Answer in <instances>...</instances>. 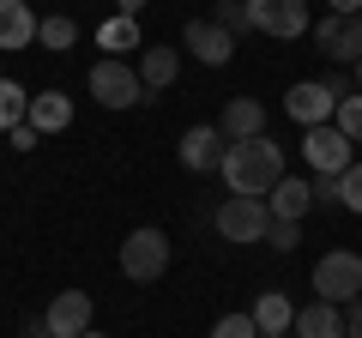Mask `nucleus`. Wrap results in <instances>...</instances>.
<instances>
[{
    "label": "nucleus",
    "instance_id": "nucleus-1",
    "mask_svg": "<svg viewBox=\"0 0 362 338\" xmlns=\"http://www.w3.org/2000/svg\"><path fill=\"white\" fill-rule=\"evenodd\" d=\"M218 175L230 182V194H247V199H266L272 187L284 182V151H278V139H242V145H230L223 151V163H218Z\"/></svg>",
    "mask_w": 362,
    "mask_h": 338
},
{
    "label": "nucleus",
    "instance_id": "nucleus-2",
    "mask_svg": "<svg viewBox=\"0 0 362 338\" xmlns=\"http://www.w3.org/2000/svg\"><path fill=\"white\" fill-rule=\"evenodd\" d=\"M314 290H320V302H338V308L362 302V254L356 247L320 254V260H314Z\"/></svg>",
    "mask_w": 362,
    "mask_h": 338
},
{
    "label": "nucleus",
    "instance_id": "nucleus-3",
    "mask_svg": "<svg viewBox=\"0 0 362 338\" xmlns=\"http://www.w3.org/2000/svg\"><path fill=\"white\" fill-rule=\"evenodd\" d=\"M85 85H90V97H97L103 109H133V103H151V91H145V78H139V66H133V61H109V54H103V61L90 66V78H85Z\"/></svg>",
    "mask_w": 362,
    "mask_h": 338
},
{
    "label": "nucleus",
    "instance_id": "nucleus-4",
    "mask_svg": "<svg viewBox=\"0 0 362 338\" xmlns=\"http://www.w3.org/2000/svg\"><path fill=\"white\" fill-rule=\"evenodd\" d=\"M121 272H127L133 284H157V278L169 272V235L157 230V223H139V230L121 242Z\"/></svg>",
    "mask_w": 362,
    "mask_h": 338
},
{
    "label": "nucleus",
    "instance_id": "nucleus-5",
    "mask_svg": "<svg viewBox=\"0 0 362 338\" xmlns=\"http://www.w3.org/2000/svg\"><path fill=\"white\" fill-rule=\"evenodd\" d=\"M302 157H308L314 175H332V182H338V175L356 163V145H350L344 133L326 121V127H308V133H302Z\"/></svg>",
    "mask_w": 362,
    "mask_h": 338
},
{
    "label": "nucleus",
    "instance_id": "nucleus-6",
    "mask_svg": "<svg viewBox=\"0 0 362 338\" xmlns=\"http://www.w3.org/2000/svg\"><path fill=\"white\" fill-rule=\"evenodd\" d=\"M266 230H272V211H266V199L230 194V199L218 206V235H223V242H266Z\"/></svg>",
    "mask_w": 362,
    "mask_h": 338
},
{
    "label": "nucleus",
    "instance_id": "nucleus-7",
    "mask_svg": "<svg viewBox=\"0 0 362 338\" xmlns=\"http://www.w3.org/2000/svg\"><path fill=\"white\" fill-rule=\"evenodd\" d=\"M247 18H254V30H266L278 42L308 37V0H247Z\"/></svg>",
    "mask_w": 362,
    "mask_h": 338
},
{
    "label": "nucleus",
    "instance_id": "nucleus-8",
    "mask_svg": "<svg viewBox=\"0 0 362 338\" xmlns=\"http://www.w3.org/2000/svg\"><path fill=\"white\" fill-rule=\"evenodd\" d=\"M223 151H230V139H223L218 121H199V127L181 133V169H194V175H218Z\"/></svg>",
    "mask_w": 362,
    "mask_h": 338
},
{
    "label": "nucleus",
    "instance_id": "nucleus-9",
    "mask_svg": "<svg viewBox=\"0 0 362 338\" xmlns=\"http://www.w3.org/2000/svg\"><path fill=\"white\" fill-rule=\"evenodd\" d=\"M284 115L302 121V127H326V121L338 115V97L326 91V78H302V85L284 91Z\"/></svg>",
    "mask_w": 362,
    "mask_h": 338
},
{
    "label": "nucleus",
    "instance_id": "nucleus-10",
    "mask_svg": "<svg viewBox=\"0 0 362 338\" xmlns=\"http://www.w3.org/2000/svg\"><path fill=\"white\" fill-rule=\"evenodd\" d=\"M181 49L194 54L199 66H230L235 37H230L223 25H211V18H187V25H181Z\"/></svg>",
    "mask_w": 362,
    "mask_h": 338
},
{
    "label": "nucleus",
    "instance_id": "nucleus-11",
    "mask_svg": "<svg viewBox=\"0 0 362 338\" xmlns=\"http://www.w3.org/2000/svg\"><path fill=\"white\" fill-rule=\"evenodd\" d=\"M314 42H320V54H326V61H344V66H356V61H362V18L326 13L320 25H314Z\"/></svg>",
    "mask_w": 362,
    "mask_h": 338
},
{
    "label": "nucleus",
    "instance_id": "nucleus-12",
    "mask_svg": "<svg viewBox=\"0 0 362 338\" xmlns=\"http://www.w3.org/2000/svg\"><path fill=\"white\" fill-rule=\"evenodd\" d=\"M90 296L85 290H61V296L49 302V314H42V326H49V332H61V338H78V332H90Z\"/></svg>",
    "mask_w": 362,
    "mask_h": 338
},
{
    "label": "nucleus",
    "instance_id": "nucleus-13",
    "mask_svg": "<svg viewBox=\"0 0 362 338\" xmlns=\"http://www.w3.org/2000/svg\"><path fill=\"white\" fill-rule=\"evenodd\" d=\"M266 211H272L278 223H302V218L314 211V182H296V175H284V182L266 194Z\"/></svg>",
    "mask_w": 362,
    "mask_h": 338
},
{
    "label": "nucleus",
    "instance_id": "nucleus-14",
    "mask_svg": "<svg viewBox=\"0 0 362 338\" xmlns=\"http://www.w3.org/2000/svg\"><path fill=\"white\" fill-rule=\"evenodd\" d=\"M218 127H223V139H230V145L259 139V133H266V103H254V97H230Z\"/></svg>",
    "mask_w": 362,
    "mask_h": 338
},
{
    "label": "nucleus",
    "instance_id": "nucleus-15",
    "mask_svg": "<svg viewBox=\"0 0 362 338\" xmlns=\"http://www.w3.org/2000/svg\"><path fill=\"white\" fill-rule=\"evenodd\" d=\"M37 42V13H30V0H0V49L18 54Z\"/></svg>",
    "mask_w": 362,
    "mask_h": 338
},
{
    "label": "nucleus",
    "instance_id": "nucleus-16",
    "mask_svg": "<svg viewBox=\"0 0 362 338\" xmlns=\"http://www.w3.org/2000/svg\"><path fill=\"white\" fill-rule=\"evenodd\" d=\"M290 338H344V308H338V302H308V308H296Z\"/></svg>",
    "mask_w": 362,
    "mask_h": 338
},
{
    "label": "nucleus",
    "instance_id": "nucleus-17",
    "mask_svg": "<svg viewBox=\"0 0 362 338\" xmlns=\"http://www.w3.org/2000/svg\"><path fill=\"white\" fill-rule=\"evenodd\" d=\"M247 314H254L259 338H284L290 326H296V308H290V296H284V290H259V302H254Z\"/></svg>",
    "mask_w": 362,
    "mask_h": 338
},
{
    "label": "nucleus",
    "instance_id": "nucleus-18",
    "mask_svg": "<svg viewBox=\"0 0 362 338\" xmlns=\"http://www.w3.org/2000/svg\"><path fill=\"white\" fill-rule=\"evenodd\" d=\"M25 121L37 133H66V127H73V97H66V91H37Z\"/></svg>",
    "mask_w": 362,
    "mask_h": 338
},
{
    "label": "nucleus",
    "instance_id": "nucleus-19",
    "mask_svg": "<svg viewBox=\"0 0 362 338\" xmlns=\"http://www.w3.org/2000/svg\"><path fill=\"white\" fill-rule=\"evenodd\" d=\"M97 49H109V61H127L133 49H145L139 42V18H103V25H97Z\"/></svg>",
    "mask_w": 362,
    "mask_h": 338
},
{
    "label": "nucleus",
    "instance_id": "nucleus-20",
    "mask_svg": "<svg viewBox=\"0 0 362 338\" xmlns=\"http://www.w3.org/2000/svg\"><path fill=\"white\" fill-rule=\"evenodd\" d=\"M175 66H181V54H175V49H145V54H139V78H145V91H169V85H175Z\"/></svg>",
    "mask_w": 362,
    "mask_h": 338
},
{
    "label": "nucleus",
    "instance_id": "nucleus-21",
    "mask_svg": "<svg viewBox=\"0 0 362 338\" xmlns=\"http://www.w3.org/2000/svg\"><path fill=\"white\" fill-rule=\"evenodd\" d=\"M37 42L49 54H66L78 42V18H66V13H54V18H37Z\"/></svg>",
    "mask_w": 362,
    "mask_h": 338
},
{
    "label": "nucleus",
    "instance_id": "nucleus-22",
    "mask_svg": "<svg viewBox=\"0 0 362 338\" xmlns=\"http://www.w3.org/2000/svg\"><path fill=\"white\" fill-rule=\"evenodd\" d=\"M25 115H30V91L18 78H0V133H13Z\"/></svg>",
    "mask_w": 362,
    "mask_h": 338
},
{
    "label": "nucleus",
    "instance_id": "nucleus-23",
    "mask_svg": "<svg viewBox=\"0 0 362 338\" xmlns=\"http://www.w3.org/2000/svg\"><path fill=\"white\" fill-rule=\"evenodd\" d=\"M211 25H223L230 37L254 30V18H247V0H211Z\"/></svg>",
    "mask_w": 362,
    "mask_h": 338
},
{
    "label": "nucleus",
    "instance_id": "nucleus-24",
    "mask_svg": "<svg viewBox=\"0 0 362 338\" xmlns=\"http://www.w3.org/2000/svg\"><path fill=\"white\" fill-rule=\"evenodd\" d=\"M332 127L344 133L350 145H362V91H356V97H344V103H338V115H332Z\"/></svg>",
    "mask_w": 362,
    "mask_h": 338
},
{
    "label": "nucleus",
    "instance_id": "nucleus-25",
    "mask_svg": "<svg viewBox=\"0 0 362 338\" xmlns=\"http://www.w3.org/2000/svg\"><path fill=\"white\" fill-rule=\"evenodd\" d=\"M338 206H344V211H356V218H362V163H350L344 175H338Z\"/></svg>",
    "mask_w": 362,
    "mask_h": 338
},
{
    "label": "nucleus",
    "instance_id": "nucleus-26",
    "mask_svg": "<svg viewBox=\"0 0 362 338\" xmlns=\"http://www.w3.org/2000/svg\"><path fill=\"white\" fill-rule=\"evenodd\" d=\"M211 338H259L254 314H223V320H211Z\"/></svg>",
    "mask_w": 362,
    "mask_h": 338
},
{
    "label": "nucleus",
    "instance_id": "nucleus-27",
    "mask_svg": "<svg viewBox=\"0 0 362 338\" xmlns=\"http://www.w3.org/2000/svg\"><path fill=\"white\" fill-rule=\"evenodd\" d=\"M266 242L278 247V254H296V247H302V223H278V218H272V230H266Z\"/></svg>",
    "mask_w": 362,
    "mask_h": 338
},
{
    "label": "nucleus",
    "instance_id": "nucleus-28",
    "mask_svg": "<svg viewBox=\"0 0 362 338\" xmlns=\"http://www.w3.org/2000/svg\"><path fill=\"white\" fill-rule=\"evenodd\" d=\"M6 139H13V151H37V127H30V121H18Z\"/></svg>",
    "mask_w": 362,
    "mask_h": 338
},
{
    "label": "nucleus",
    "instance_id": "nucleus-29",
    "mask_svg": "<svg viewBox=\"0 0 362 338\" xmlns=\"http://www.w3.org/2000/svg\"><path fill=\"white\" fill-rule=\"evenodd\" d=\"M344 338H362V302H350V314H344Z\"/></svg>",
    "mask_w": 362,
    "mask_h": 338
},
{
    "label": "nucleus",
    "instance_id": "nucleus-30",
    "mask_svg": "<svg viewBox=\"0 0 362 338\" xmlns=\"http://www.w3.org/2000/svg\"><path fill=\"white\" fill-rule=\"evenodd\" d=\"M332 13H344V18H362V0H326Z\"/></svg>",
    "mask_w": 362,
    "mask_h": 338
},
{
    "label": "nucleus",
    "instance_id": "nucleus-31",
    "mask_svg": "<svg viewBox=\"0 0 362 338\" xmlns=\"http://www.w3.org/2000/svg\"><path fill=\"white\" fill-rule=\"evenodd\" d=\"M115 13H121V18H139V13H145V0H115Z\"/></svg>",
    "mask_w": 362,
    "mask_h": 338
},
{
    "label": "nucleus",
    "instance_id": "nucleus-32",
    "mask_svg": "<svg viewBox=\"0 0 362 338\" xmlns=\"http://www.w3.org/2000/svg\"><path fill=\"white\" fill-rule=\"evenodd\" d=\"M25 338H61V332H49V326H30V332Z\"/></svg>",
    "mask_w": 362,
    "mask_h": 338
},
{
    "label": "nucleus",
    "instance_id": "nucleus-33",
    "mask_svg": "<svg viewBox=\"0 0 362 338\" xmlns=\"http://www.w3.org/2000/svg\"><path fill=\"white\" fill-rule=\"evenodd\" d=\"M78 338H103V332H97V326H90V332H78Z\"/></svg>",
    "mask_w": 362,
    "mask_h": 338
},
{
    "label": "nucleus",
    "instance_id": "nucleus-34",
    "mask_svg": "<svg viewBox=\"0 0 362 338\" xmlns=\"http://www.w3.org/2000/svg\"><path fill=\"white\" fill-rule=\"evenodd\" d=\"M356 91H362V61H356Z\"/></svg>",
    "mask_w": 362,
    "mask_h": 338
},
{
    "label": "nucleus",
    "instance_id": "nucleus-35",
    "mask_svg": "<svg viewBox=\"0 0 362 338\" xmlns=\"http://www.w3.org/2000/svg\"><path fill=\"white\" fill-rule=\"evenodd\" d=\"M284 338H290V332H284Z\"/></svg>",
    "mask_w": 362,
    "mask_h": 338
}]
</instances>
